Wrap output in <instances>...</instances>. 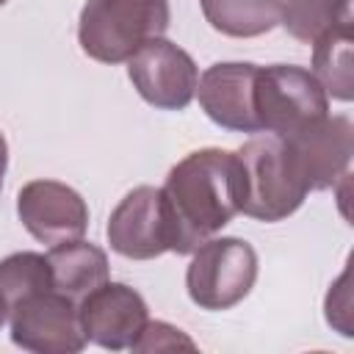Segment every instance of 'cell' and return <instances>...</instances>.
<instances>
[{
	"label": "cell",
	"instance_id": "obj_6",
	"mask_svg": "<svg viewBox=\"0 0 354 354\" xmlns=\"http://www.w3.org/2000/svg\"><path fill=\"white\" fill-rule=\"evenodd\" d=\"M11 343L33 354H77L86 348V335L77 315V301L55 288L30 293L8 307Z\"/></svg>",
	"mask_w": 354,
	"mask_h": 354
},
{
	"label": "cell",
	"instance_id": "obj_14",
	"mask_svg": "<svg viewBox=\"0 0 354 354\" xmlns=\"http://www.w3.org/2000/svg\"><path fill=\"white\" fill-rule=\"evenodd\" d=\"M207 25L232 39H254L279 25L282 0H199Z\"/></svg>",
	"mask_w": 354,
	"mask_h": 354
},
{
	"label": "cell",
	"instance_id": "obj_7",
	"mask_svg": "<svg viewBox=\"0 0 354 354\" xmlns=\"http://www.w3.org/2000/svg\"><path fill=\"white\" fill-rule=\"evenodd\" d=\"M127 77L138 97L158 111H183L191 105L199 83L196 61L166 36L149 39L127 61Z\"/></svg>",
	"mask_w": 354,
	"mask_h": 354
},
{
	"label": "cell",
	"instance_id": "obj_17",
	"mask_svg": "<svg viewBox=\"0 0 354 354\" xmlns=\"http://www.w3.org/2000/svg\"><path fill=\"white\" fill-rule=\"evenodd\" d=\"M53 285V268L47 254L41 252H14L0 260V290L6 296V304L11 307L14 301L50 290Z\"/></svg>",
	"mask_w": 354,
	"mask_h": 354
},
{
	"label": "cell",
	"instance_id": "obj_10",
	"mask_svg": "<svg viewBox=\"0 0 354 354\" xmlns=\"http://www.w3.org/2000/svg\"><path fill=\"white\" fill-rule=\"evenodd\" d=\"M282 141L288 144L307 191L335 188V183L348 174V163L354 155V124L346 113H326L315 124Z\"/></svg>",
	"mask_w": 354,
	"mask_h": 354
},
{
	"label": "cell",
	"instance_id": "obj_20",
	"mask_svg": "<svg viewBox=\"0 0 354 354\" xmlns=\"http://www.w3.org/2000/svg\"><path fill=\"white\" fill-rule=\"evenodd\" d=\"M6 321H8V304H6V296L0 290V329L6 326Z\"/></svg>",
	"mask_w": 354,
	"mask_h": 354
},
{
	"label": "cell",
	"instance_id": "obj_16",
	"mask_svg": "<svg viewBox=\"0 0 354 354\" xmlns=\"http://www.w3.org/2000/svg\"><path fill=\"white\" fill-rule=\"evenodd\" d=\"M351 30H332L313 41V75L324 86L326 97L348 102L354 97V61Z\"/></svg>",
	"mask_w": 354,
	"mask_h": 354
},
{
	"label": "cell",
	"instance_id": "obj_3",
	"mask_svg": "<svg viewBox=\"0 0 354 354\" xmlns=\"http://www.w3.org/2000/svg\"><path fill=\"white\" fill-rule=\"evenodd\" d=\"M238 158L246 180V194L241 205L243 216L274 224L301 207L310 191L293 163L288 144L279 136L263 133L249 138L238 149Z\"/></svg>",
	"mask_w": 354,
	"mask_h": 354
},
{
	"label": "cell",
	"instance_id": "obj_8",
	"mask_svg": "<svg viewBox=\"0 0 354 354\" xmlns=\"http://www.w3.org/2000/svg\"><path fill=\"white\" fill-rule=\"evenodd\" d=\"M108 243L127 260H155L171 252V221L163 191L138 185L127 191L108 216Z\"/></svg>",
	"mask_w": 354,
	"mask_h": 354
},
{
	"label": "cell",
	"instance_id": "obj_4",
	"mask_svg": "<svg viewBox=\"0 0 354 354\" xmlns=\"http://www.w3.org/2000/svg\"><path fill=\"white\" fill-rule=\"evenodd\" d=\"M257 279V252L249 241L221 235L207 238L191 252L185 271L188 299L199 310L221 313L241 304Z\"/></svg>",
	"mask_w": 354,
	"mask_h": 354
},
{
	"label": "cell",
	"instance_id": "obj_5",
	"mask_svg": "<svg viewBox=\"0 0 354 354\" xmlns=\"http://www.w3.org/2000/svg\"><path fill=\"white\" fill-rule=\"evenodd\" d=\"M254 113L260 133L288 138L329 113V97L318 77L296 64L257 66Z\"/></svg>",
	"mask_w": 354,
	"mask_h": 354
},
{
	"label": "cell",
	"instance_id": "obj_18",
	"mask_svg": "<svg viewBox=\"0 0 354 354\" xmlns=\"http://www.w3.org/2000/svg\"><path fill=\"white\" fill-rule=\"evenodd\" d=\"M136 354H152V351H196V343L177 326L166 321H147L136 343L130 346Z\"/></svg>",
	"mask_w": 354,
	"mask_h": 354
},
{
	"label": "cell",
	"instance_id": "obj_21",
	"mask_svg": "<svg viewBox=\"0 0 354 354\" xmlns=\"http://www.w3.org/2000/svg\"><path fill=\"white\" fill-rule=\"evenodd\" d=\"M3 3H8V0H0V6H3Z\"/></svg>",
	"mask_w": 354,
	"mask_h": 354
},
{
	"label": "cell",
	"instance_id": "obj_12",
	"mask_svg": "<svg viewBox=\"0 0 354 354\" xmlns=\"http://www.w3.org/2000/svg\"><path fill=\"white\" fill-rule=\"evenodd\" d=\"M254 80L257 64L218 61L199 75L194 97L213 124L232 133H260L254 113Z\"/></svg>",
	"mask_w": 354,
	"mask_h": 354
},
{
	"label": "cell",
	"instance_id": "obj_19",
	"mask_svg": "<svg viewBox=\"0 0 354 354\" xmlns=\"http://www.w3.org/2000/svg\"><path fill=\"white\" fill-rule=\"evenodd\" d=\"M6 169H8V144H6V136H3V130H0V191H3Z\"/></svg>",
	"mask_w": 354,
	"mask_h": 354
},
{
	"label": "cell",
	"instance_id": "obj_1",
	"mask_svg": "<svg viewBox=\"0 0 354 354\" xmlns=\"http://www.w3.org/2000/svg\"><path fill=\"white\" fill-rule=\"evenodd\" d=\"M160 191L171 221V252L191 254L241 213L246 194L241 158L218 147L194 149L169 169Z\"/></svg>",
	"mask_w": 354,
	"mask_h": 354
},
{
	"label": "cell",
	"instance_id": "obj_9",
	"mask_svg": "<svg viewBox=\"0 0 354 354\" xmlns=\"http://www.w3.org/2000/svg\"><path fill=\"white\" fill-rule=\"evenodd\" d=\"M77 315L88 343L108 351H124L147 326L149 307L136 288L108 279L77 301Z\"/></svg>",
	"mask_w": 354,
	"mask_h": 354
},
{
	"label": "cell",
	"instance_id": "obj_15",
	"mask_svg": "<svg viewBox=\"0 0 354 354\" xmlns=\"http://www.w3.org/2000/svg\"><path fill=\"white\" fill-rule=\"evenodd\" d=\"M354 0H282L279 25L299 41L313 44L332 30H351Z\"/></svg>",
	"mask_w": 354,
	"mask_h": 354
},
{
	"label": "cell",
	"instance_id": "obj_2",
	"mask_svg": "<svg viewBox=\"0 0 354 354\" xmlns=\"http://www.w3.org/2000/svg\"><path fill=\"white\" fill-rule=\"evenodd\" d=\"M169 19V0H86L77 19V41L88 58L122 64L149 39L163 36Z\"/></svg>",
	"mask_w": 354,
	"mask_h": 354
},
{
	"label": "cell",
	"instance_id": "obj_11",
	"mask_svg": "<svg viewBox=\"0 0 354 354\" xmlns=\"http://www.w3.org/2000/svg\"><path fill=\"white\" fill-rule=\"evenodd\" d=\"M17 216L22 227L47 246L83 238L88 227L86 199L72 185L58 180L25 183L17 194Z\"/></svg>",
	"mask_w": 354,
	"mask_h": 354
},
{
	"label": "cell",
	"instance_id": "obj_13",
	"mask_svg": "<svg viewBox=\"0 0 354 354\" xmlns=\"http://www.w3.org/2000/svg\"><path fill=\"white\" fill-rule=\"evenodd\" d=\"M47 260L53 268L55 290L69 296L72 301H80L86 293H91L94 288H100L111 277L108 254L97 243L83 241V238L50 246Z\"/></svg>",
	"mask_w": 354,
	"mask_h": 354
}]
</instances>
